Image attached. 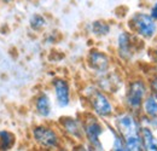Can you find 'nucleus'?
<instances>
[{"instance_id": "nucleus-1", "label": "nucleus", "mask_w": 157, "mask_h": 151, "mask_svg": "<svg viewBox=\"0 0 157 151\" xmlns=\"http://www.w3.org/2000/svg\"><path fill=\"white\" fill-rule=\"evenodd\" d=\"M111 125L124 139L127 151L143 150L141 139H140V128H141L140 114L122 108L114 115Z\"/></svg>"}, {"instance_id": "nucleus-2", "label": "nucleus", "mask_w": 157, "mask_h": 151, "mask_svg": "<svg viewBox=\"0 0 157 151\" xmlns=\"http://www.w3.org/2000/svg\"><path fill=\"white\" fill-rule=\"evenodd\" d=\"M150 93L147 77L144 75H133L126 81L122 97V108L140 114L141 105L146 95Z\"/></svg>"}, {"instance_id": "nucleus-3", "label": "nucleus", "mask_w": 157, "mask_h": 151, "mask_svg": "<svg viewBox=\"0 0 157 151\" xmlns=\"http://www.w3.org/2000/svg\"><path fill=\"white\" fill-rule=\"evenodd\" d=\"M83 95L90 104L91 113L103 121H109L116 114V106L111 95L101 91L97 85H88L83 90Z\"/></svg>"}, {"instance_id": "nucleus-4", "label": "nucleus", "mask_w": 157, "mask_h": 151, "mask_svg": "<svg viewBox=\"0 0 157 151\" xmlns=\"http://www.w3.org/2000/svg\"><path fill=\"white\" fill-rule=\"evenodd\" d=\"M127 29L144 42H155L157 39V21L147 10H138L129 15Z\"/></svg>"}, {"instance_id": "nucleus-5", "label": "nucleus", "mask_w": 157, "mask_h": 151, "mask_svg": "<svg viewBox=\"0 0 157 151\" xmlns=\"http://www.w3.org/2000/svg\"><path fill=\"white\" fill-rule=\"evenodd\" d=\"M82 121L85 141L87 143L90 150H103L104 145L101 141V135L105 133L106 122H103L101 118L92 113L82 117Z\"/></svg>"}, {"instance_id": "nucleus-6", "label": "nucleus", "mask_w": 157, "mask_h": 151, "mask_svg": "<svg viewBox=\"0 0 157 151\" xmlns=\"http://www.w3.org/2000/svg\"><path fill=\"white\" fill-rule=\"evenodd\" d=\"M141 42L144 41L138 39L128 29L120 30L115 42L117 58L122 63H126V64L132 63L138 53V45H140Z\"/></svg>"}, {"instance_id": "nucleus-7", "label": "nucleus", "mask_w": 157, "mask_h": 151, "mask_svg": "<svg viewBox=\"0 0 157 151\" xmlns=\"http://www.w3.org/2000/svg\"><path fill=\"white\" fill-rule=\"evenodd\" d=\"M32 138L34 143L41 149L52 150L62 146V137L57 128L47 123H40L34 126L32 130Z\"/></svg>"}, {"instance_id": "nucleus-8", "label": "nucleus", "mask_w": 157, "mask_h": 151, "mask_svg": "<svg viewBox=\"0 0 157 151\" xmlns=\"http://www.w3.org/2000/svg\"><path fill=\"white\" fill-rule=\"evenodd\" d=\"M86 64L88 70L96 76H100L108 72H110L114 67V58L106 53L105 51H101L98 48H92L90 50L87 58H86Z\"/></svg>"}, {"instance_id": "nucleus-9", "label": "nucleus", "mask_w": 157, "mask_h": 151, "mask_svg": "<svg viewBox=\"0 0 157 151\" xmlns=\"http://www.w3.org/2000/svg\"><path fill=\"white\" fill-rule=\"evenodd\" d=\"M96 79H97L96 85L101 91L109 95H115L120 91H122L126 85V80L122 77V75L113 69L103 75L97 76Z\"/></svg>"}, {"instance_id": "nucleus-10", "label": "nucleus", "mask_w": 157, "mask_h": 151, "mask_svg": "<svg viewBox=\"0 0 157 151\" xmlns=\"http://www.w3.org/2000/svg\"><path fill=\"white\" fill-rule=\"evenodd\" d=\"M58 127L62 133L68 135L69 138L78 141L85 140L82 118H78L74 116H62L58 120Z\"/></svg>"}, {"instance_id": "nucleus-11", "label": "nucleus", "mask_w": 157, "mask_h": 151, "mask_svg": "<svg viewBox=\"0 0 157 151\" xmlns=\"http://www.w3.org/2000/svg\"><path fill=\"white\" fill-rule=\"evenodd\" d=\"M51 87L57 106L60 109L68 108L71 103V88L69 81L64 77H55L51 81Z\"/></svg>"}, {"instance_id": "nucleus-12", "label": "nucleus", "mask_w": 157, "mask_h": 151, "mask_svg": "<svg viewBox=\"0 0 157 151\" xmlns=\"http://www.w3.org/2000/svg\"><path fill=\"white\" fill-rule=\"evenodd\" d=\"M140 139L143 151H157V133L150 123H141Z\"/></svg>"}, {"instance_id": "nucleus-13", "label": "nucleus", "mask_w": 157, "mask_h": 151, "mask_svg": "<svg viewBox=\"0 0 157 151\" xmlns=\"http://www.w3.org/2000/svg\"><path fill=\"white\" fill-rule=\"evenodd\" d=\"M34 110L41 118H48L53 113L52 100L47 92H40L34 98Z\"/></svg>"}, {"instance_id": "nucleus-14", "label": "nucleus", "mask_w": 157, "mask_h": 151, "mask_svg": "<svg viewBox=\"0 0 157 151\" xmlns=\"http://www.w3.org/2000/svg\"><path fill=\"white\" fill-rule=\"evenodd\" d=\"M90 33L97 38H105L111 33V24L104 19H96L90 23Z\"/></svg>"}, {"instance_id": "nucleus-15", "label": "nucleus", "mask_w": 157, "mask_h": 151, "mask_svg": "<svg viewBox=\"0 0 157 151\" xmlns=\"http://www.w3.org/2000/svg\"><path fill=\"white\" fill-rule=\"evenodd\" d=\"M140 115L154 120L157 117V98L154 95L149 93L146 95V98L143 102L141 105V110H140Z\"/></svg>"}, {"instance_id": "nucleus-16", "label": "nucleus", "mask_w": 157, "mask_h": 151, "mask_svg": "<svg viewBox=\"0 0 157 151\" xmlns=\"http://www.w3.org/2000/svg\"><path fill=\"white\" fill-rule=\"evenodd\" d=\"M15 135L9 131H0V150H9L15 145Z\"/></svg>"}, {"instance_id": "nucleus-17", "label": "nucleus", "mask_w": 157, "mask_h": 151, "mask_svg": "<svg viewBox=\"0 0 157 151\" xmlns=\"http://www.w3.org/2000/svg\"><path fill=\"white\" fill-rule=\"evenodd\" d=\"M46 25H47V21L45 18V16H42L40 14L33 15L29 19V27L34 32H41Z\"/></svg>"}, {"instance_id": "nucleus-18", "label": "nucleus", "mask_w": 157, "mask_h": 151, "mask_svg": "<svg viewBox=\"0 0 157 151\" xmlns=\"http://www.w3.org/2000/svg\"><path fill=\"white\" fill-rule=\"evenodd\" d=\"M147 77V82H149V88H150V93L154 95L157 98V73L151 72Z\"/></svg>"}, {"instance_id": "nucleus-19", "label": "nucleus", "mask_w": 157, "mask_h": 151, "mask_svg": "<svg viewBox=\"0 0 157 151\" xmlns=\"http://www.w3.org/2000/svg\"><path fill=\"white\" fill-rule=\"evenodd\" d=\"M149 56H150V62L152 65V72L157 73V42L152 44L151 47L149 48Z\"/></svg>"}, {"instance_id": "nucleus-20", "label": "nucleus", "mask_w": 157, "mask_h": 151, "mask_svg": "<svg viewBox=\"0 0 157 151\" xmlns=\"http://www.w3.org/2000/svg\"><path fill=\"white\" fill-rule=\"evenodd\" d=\"M147 11L157 21V0H150L147 5Z\"/></svg>"}, {"instance_id": "nucleus-21", "label": "nucleus", "mask_w": 157, "mask_h": 151, "mask_svg": "<svg viewBox=\"0 0 157 151\" xmlns=\"http://www.w3.org/2000/svg\"><path fill=\"white\" fill-rule=\"evenodd\" d=\"M150 125H151V126H152L154 128H155V127H157V117H156V118H154V120H151V121H150Z\"/></svg>"}, {"instance_id": "nucleus-22", "label": "nucleus", "mask_w": 157, "mask_h": 151, "mask_svg": "<svg viewBox=\"0 0 157 151\" xmlns=\"http://www.w3.org/2000/svg\"><path fill=\"white\" fill-rule=\"evenodd\" d=\"M155 131H156V133H157V127H155Z\"/></svg>"}]
</instances>
